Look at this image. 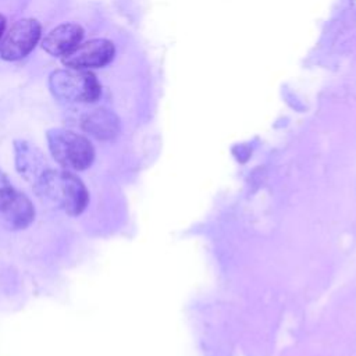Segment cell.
I'll use <instances>...</instances> for the list:
<instances>
[{"instance_id":"1","label":"cell","mask_w":356,"mask_h":356,"mask_svg":"<svg viewBox=\"0 0 356 356\" xmlns=\"http://www.w3.org/2000/svg\"><path fill=\"white\" fill-rule=\"evenodd\" d=\"M33 186L42 200L70 216H79L89 203L85 184L70 170L47 168Z\"/></svg>"},{"instance_id":"2","label":"cell","mask_w":356,"mask_h":356,"mask_svg":"<svg viewBox=\"0 0 356 356\" xmlns=\"http://www.w3.org/2000/svg\"><path fill=\"white\" fill-rule=\"evenodd\" d=\"M46 138L53 159L64 170L82 171L92 165L95 149L86 136L65 128H51Z\"/></svg>"},{"instance_id":"3","label":"cell","mask_w":356,"mask_h":356,"mask_svg":"<svg viewBox=\"0 0 356 356\" xmlns=\"http://www.w3.org/2000/svg\"><path fill=\"white\" fill-rule=\"evenodd\" d=\"M49 88L64 103H93L102 95V85L90 70H56L49 76Z\"/></svg>"},{"instance_id":"4","label":"cell","mask_w":356,"mask_h":356,"mask_svg":"<svg viewBox=\"0 0 356 356\" xmlns=\"http://www.w3.org/2000/svg\"><path fill=\"white\" fill-rule=\"evenodd\" d=\"M42 35V25L35 18L17 21L0 39V57L7 61H17L26 57L38 44Z\"/></svg>"},{"instance_id":"5","label":"cell","mask_w":356,"mask_h":356,"mask_svg":"<svg viewBox=\"0 0 356 356\" xmlns=\"http://www.w3.org/2000/svg\"><path fill=\"white\" fill-rule=\"evenodd\" d=\"M115 47L108 39H90L76 44L71 51L61 57V63L68 68L90 70L102 68L114 58Z\"/></svg>"},{"instance_id":"6","label":"cell","mask_w":356,"mask_h":356,"mask_svg":"<svg viewBox=\"0 0 356 356\" xmlns=\"http://www.w3.org/2000/svg\"><path fill=\"white\" fill-rule=\"evenodd\" d=\"M83 38V29L74 22L60 24L42 40V49L53 57H63L71 51Z\"/></svg>"},{"instance_id":"7","label":"cell","mask_w":356,"mask_h":356,"mask_svg":"<svg viewBox=\"0 0 356 356\" xmlns=\"http://www.w3.org/2000/svg\"><path fill=\"white\" fill-rule=\"evenodd\" d=\"M81 128L99 140H111L120 134L118 117L103 107L88 111L81 118Z\"/></svg>"},{"instance_id":"8","label":"cell","mask_w":356,"mask_h":356,"mask_svg":"<svg viewBox=\"0 0 356 356\" xmlns=\"http://www.w3.org/2000/svg\"><path fill=\"white\" fill-rule=\"evenodd\" d=\"M15 167L18 172L29 182L35 184L38 178L47 170L46 160L39 149L26 140L14 142Z\"/></svg>"},{"instance_id":"9","label":"cell","mask_w":356,"mask_h":356,"mask_svg":"<svg viewBox=\"0 0 356 356\" xmlns=\"http://www.w3.org/2000/svg\"><path fill=\"white\" fill-rule=\"evenodd\" d=\"M0 214L8 228L25 229L35 220V207L29 197L17 191L13 200Z\"/></svg>"},{"instance_id":"10","label":"cell","mask_w":356,"mask_h":356,"mask_svg":"<svg viewBox=\"0 0 356 356\" xmlns=\"http://www.w3.org/2000/svg\"><path fill=\"white\" fill-rule=\"evenodd\" d=\"M15 193H17V189L11 185L8 177L0 170V213L13 200Z\"/></svg>"},{"instance_id":"11","label":"cell","mask_w":356,"mask_h":356,"mask_svg":"<svg viewBox=\"0 0 356 356\" xmlns=\"http://www.w3.org/2000/svg\"><path fill=\"white\" fill-rule=\"evenodd\" d=\"M4 29H6V17L3 14H0V39L4 35Z\"/></svg>"}]
</instances>
